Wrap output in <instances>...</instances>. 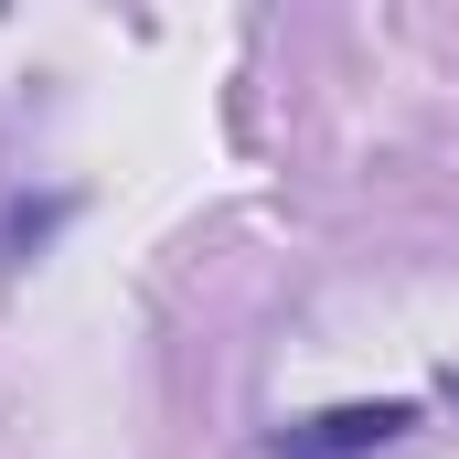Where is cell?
<instances>
[{"mask_svg": "<svg viewBox=\"0 0 459 459\" xmlns=\"http://www.w3.org/2000/svg\"><path fill=\"white\" fill-rule=\"evenodd\" d=\"M406 428H417V406H406V395H363V406H321V417L278 428L267 459H374V449H395Z\"/></svg>", "mask_w": 459, "mask_h": 459, "instance_id": "1", "label": "cell"}, {"mask_svg": "<svg viewBox=\"0 0 459 459\" xmlns=\"http://www.w3.org/2000/svg\"><path fill=\"white\" fill-rule=\"evenodd\" d=\"M449 395H459V385H449Z\"/></svg>", "mask_w": 459, "mask_h": 459, "instance_id": "2", "label": "cell"}]
</instances>
